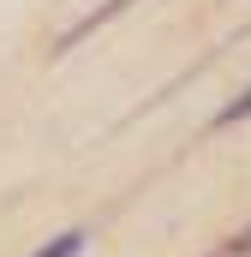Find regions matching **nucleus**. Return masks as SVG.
<instances>
[{
	"mask_svg": "<svg viewBox=\"0 0 251 257\" xmlns=\"http://www.w3.org/2000/svg\"><path fill=\"white\" fill-rule=\"evenodd\" d=\"M233 120H251V90H245V96H233V102L215 114V126H233Z\"/></svg>",
	"mask_w": 251,
	"mask_h": 257,
	"instance_id": "nucleus-2",
	"label": "nucleus"
},
{
	"mask_svg": "<svg viewBox=\"0 0 251 257\" xmlns=\"http://www.w3.org/2000/svg\"><path fill=\"white\" fill-rule=\"evenodd\" d=\"M227 257H251V227L239 233V239H233V251H227Z\"/></svg>",
	"mask_w": 251,
	"mask_h": 257,
	"instance_id": "nucleus-3",
	"label": "nucleus"
},
{
	"mask_svg": "<svg viewBox=\"0 0 251 257\" xmlns=\"http://www.w3.org/2000/svg\"><path fill=\"white\" fill-rule=\"evenodd\" d=\"M78 251H84V233L72 227V233H54V239H48V245H42L36 257H78Z\"/></svg>",
	"mask_w": 251,
	"mask_h": 257,
	"instance_id": "nucleus-1",
	"label": "nucleus"
}]
</instances>
